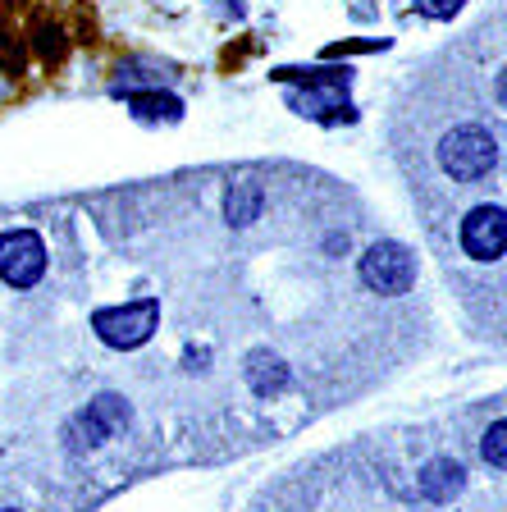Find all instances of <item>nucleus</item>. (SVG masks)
Instances as JSON below:
<instances>
[{"mask_svg":"<svg viewBox=\"0 0 507 512\" xmlns=\"http://www.w3.org/2000/svg\"><path fill=\"white\" fill-rule=\"evenodd\" d=\"M357 279L370 298L402 302L421 284V261H416V252L407 243H398V238H375V243L357 256Z\"/></svg>","mask_w":507,"mask_h":512,"instance_id":"f03ea898","label":"nucleus"},{"mask_svg":"<svg viewBox=\"0 0 507 512\" xmlns=\"http://www.w3.org/2000/svg\"><path fill=\"white\" fill-rule=\"evenodd\" d=\"M0 512H28V508H0Z\"/></svg>","mask_w":507,"mask_h":512,"instance_id":"0eeeda50","label":"nucleus"},{"mask_svg":"<svg viewBox=\"0 0 507 512\" xmlns=\"http://www.w3.org/2000/svg\"><path fill=\"white\" fill-rule=\"evenodd\" d=\"M434 165L453 188H485L498 183L503 170V119L489 124V115H457L434 138Z\"/></svg>","mask_w":507,"mask_h":512,"instance_id":"f257e3e1","label":"nucleus"},{"mask_svg":"<svg viewBox=\"0 0 507 512\" xmlns=\"http://www.w3.org/2000/svg\"><path fill=\"white\" fill-rule=\"evenodd\" d=\"M457 256H466L471 266L498 270L507 256V215L503 197H485V202L462 206L457 215Z\"/></svg>","mask_w":507,"mask_h":512,"instance_id":"7ed1b4c3","label":"nucleus"},{"mask_svg":"<svg viewBox=\"0 0 507 512\" xmlns=\"http://www.w3.org/2000/svg\"><path fill=\"white\" fill-rule=\"evenodd\" d=\"M485 458L494 462V471L507 467V453H503V416H494V426H489V435H485Z\"/></svg>","mask_w":507,"mask_h":512,"instance_id":"39448f33","label":"nucleus"},{"mask_svg":"<svg viewBox=\"0 0 507 512\" xmlns=\"http://www.w3.org/2000/svg\"><path fill=\"white\" fill-rule=\"evenodd\" d=\"M51 270V247L46 234L32 229V224H14V229H0V284L10 293L23 288H37Z\"/></svg>","mask_w":507,"mask_h":512,"instance_id":"20e7f679","label":"nucleus"},{"mask_svg":"<svg viewBox=\"0 0 507 512\" xmlns=\"http://www.w3.org/2000/svg\"><path fill=\"white\" fill-rule=\"evenodd\" d=\"M416 5H421V14H430V19H453L462 0H416Z\"/></svg>","mask_w":507,"mask_h":512,"instance_id":"423d86ee","label":"nucleus"}]
</instances>
